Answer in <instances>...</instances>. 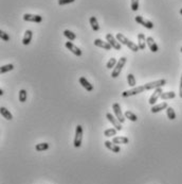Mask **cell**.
Masks as SVG:
<instances>
[{"instance_id":"1","label":"cell","mask_w":182,"mask_h":184,"mask_svg":"<svg viewBox=\"0 0 182 184\" xmlns=\"http://www.w3.org/2000/svg\"><path fill=\"white\" fill-rule=\"evenodd\" d=\"M117 40L120 42V44L122 45H125V46H127L129 49L133 50V51H139L140 48H139V46L136 44H135L133 42H131L130 40H128L127 37L125 36L124 34H122V33H117Z\"/></svg>"},{"instance_id":"2","label":"cell","mask_w":182,"mask_h":184,"mask_svg":"<svg viewBox=\"0 0 182 184\" xmlns=\"http://www.w3.org/2000/svg\"><path fill=\"white\" fill-rule=\"evenodd\" d=\"M126 62H127V59L125 58V56H122L121 59H120V61L117 63L116 67L113 68V70H112L111 73V77L112 78H118L120 76V73H121L122 69H123L124 65L126 64Z\"/></svg>"},{"instance_id":"3","label":"cell","mask_w":182,"mask_h":184,"mask_svg":"<svg viewBox=\"0 0 182 184\" xmlns=\"http://www.w3.org/2000/svg\"><path fill=\"white\" fill-rule=\"evenodd\" d=\"M82 140H83V126L78 125L75 128V136H74V142L73 145L75 148H80L82 145Z\"/></svg>"},{"instance_id":"4","label":"cell","mask_w":182,"mask_h":184,"mask_svg":"<svg viewBox=\"0 0 182 184\" xmlns=\"http://www.w3.org/2000/svg\"><path fill=\"white\" fill-rule=\"evenodd\" d=\"M145 90L144 86H136V87H131L130 90H125V92L122 93V97L124 98H127L130 96H135V95H138L140 93H143Z\"/></svg>"},{"instance_id":"5","label":"cell","mask_w":182,"mask_h":184,"mask_svg":"<svg viewBox=\"0 0 182 184\" xmlns=\"http://www.w3.org/2000/svg\"><path fill=\"white\" fill-rule=\"evenodd\" d=\"M165 84H166V80L161 79V80H157V81H152V82H149V83H146L144 87H145V90H154V88L156 90V88L163 87Z\"/></svg>"},{"instance_id":"6","label":"cell","mask_w":182,"mask_h":184,"mask_svg":"<svg viewBox=\"0 0 182 184\" xmlns=\"http://www.w3.org/2000/svg\"><path fill=\"white\" fill-rule=\"evenodd\" d=\"M112 110H113L114 114H116V117L119 119V121L121 123H123L124 121H125V115H124L123 113H122V110H121V107H120V104L118 102H116V103L112 104Z\"/></svg>"},{"instance_id":"7","label":"cell","mask_w":182,"mask_h":184,"mask_svg":"<svg viewBox=\"0 0 182 184\" xmlns=\"http://www.w3.org/2000/svg\"><path fill=\"white\" fill-rule=\"evenodd\" d=\"M135 20H136V23H140V25H142L143 27H145L146 29H149V30L154 29V23H152V21H150V20L144 19V18H143L142 16H140V15L136 16Z\"/></svg>"},{"instance_id":"8","label":"cell","mask_w":182,"mask_h":184,"mask_svg":"<svg viewBox=\"0 0 182 184\" xmlns=\"http://www.w3.org/2000/svg\"><path fill=\"white\" fill-rule=\"evenodd\" d=\"M106 118L108 119V121H110V123H111V125L113 126L118 131L122 130V128H123V127H122L121 123H120L119 119L117 118V117H114L111 113H107L106 114Z\"/></svg>"},{"instance_id":"9","label":"cell","mask_w":182,"mask_h":184,"mask_svg":"<svg viewBox=\"0 0 182 184\" xmlns=\"http://www.w3.org/2000/svg\"><path fill=\"white\" fill-rule=\"evenodd\" d=\"M106 40H107V42L112 46V48H114L116 50H121V44H120L119 40H117L112 34H110V33L106 34Z\"/></svg>"},{"instance_id":"10","label":"cell","mask_w":182,"mask_h":184,"mask_svg":"<svg viewBox=\"0 0 182 184\" xmlns=\"http://www.w3.org/2000/svg\"><path fill=\"white\" fill-rule=\"evenodd\" d=\"M65 46H66L67 49L70 50V51L72 52L73 54H75L76 56H82V54H83L82 50L78 48L77 46H75V45H74L72 42H67L66 44H65Z\"/></svg>"},{"instance_id":"11","label":"cell","mask_w":182,"mask_h":184,"mask_svg":"<svg viewBox=\"0 0 182 184\" xmlns=\"http://www.w3.org/2000/svg\"><path fill=\"white\" fill-rule=\"evenodd\" d=\"M23 20H25V21H30V23H42V16L26 13L25 15H23Z\"/></svg>"},{"instance_id":"12","label":"cell","mask_w":182,"mask_h":184,"mask_svg":"<svg viewBox=\"0 0 182 184\" xmlns=\"http://www.w3.org/2000/svg\"><path fill=\"white\" fill-rule=\"evenodd\" d=\"M162 88L161 87H159V88H156L155 90V92H154V94L150 96L149 98V104L150 106H155V103L158 101V99H159L160 97H161V95H162Z\"/></svg>"},{"instance_id":"13","label":"cell","mask_w":182,"mask_h":184,"mask_svg":"<svg viewBox=\"0 0 182 184\" xmlns=\"http://www.w3.org/2000/svg\"><path fill=\"white\" fill-rule=\"evenodd\" d=\"M105 147L107 148V149H109L111 152H114V153H119L120 151H121V148H120L119 145L114 144V143L110 142V140H106V142L104 143Z\"/></svg>"},{"instance_id":"14","label":"cell","mask_w":182,"mask_h":184,"mask_svg":"<svg viewBox=\"0 0 182 184\" xmlns=\"http://www.w3.org/2000/svg\"><path fill=\"white\" fill-rule=\"evenodd\" d=\"M146 44H147V46L149 47V49H150V51H152V52H158L159 47H158L157 43L155 42V40L152 39V36L146 37Z\"/></svg>"},{"instance_id":"15","label":"cell","mask_w":182,"mask_h":184,"mask_svg":"<svg viewBox=\"0 0 182 184\" xmlns=\"http://www.w3.org/2000/svg\"><path fill=\"white\" fill-rule=\"evenodd\" d=\"M78 81H80V84L82 85V86L85 88L87 92H92L93 90V85L91 84V83L85 77H81Z\"/></svg>"},{"instance_id":"16","label":"cell","mask_w":182,"mask_h":184,"mask_svg":"<svg viewBox=\"0 0 182 184\" xmlns=\"http://www.w3.org/2000/svg\"><path fill=\"white\" fill-rule=\"evenodd\" d=\"M167 107H168V104H167L166 102H162V103L155 104V106H152V109H150V112H152V114H154V113H159V112H161L162 110H166Z\"/></svg>"},{"instance_id":"17","label":"cell","mask_w":182,"mask_h":184,"mask_svg":"<svg viewBox=\"0 0 182 184\" xmlns=\"http://www.w3.org/2000/svg\"><path fill=\"white\" fill-rule=\"evenodd\" d=\"M94 45L97 47H100V48H103L105 50H111V48H112V46L108 42H103V40L100 39L94 40Z\"/></svg>"},{"instance_id":"18","label":"cell","mask_w":182,"mask_h":184,"mask_svg":"<svg viewBox=\"0 0 182 184\" xmlns=\"http://www.w3.org/2000/svg\"><path fill=\"white\" fill-rule=\"evenodd\" d=\"M138 46L140 50H144L146 46V37L143 33H139L138 34Z\"/></svg>"},{"instance_id":"19","label":"cell","mask_w":182,"mask_h":184,"mask_svg":"<svg viewBox=\"0 0 182 184\" xmlns=\"http://www.w3.org/2000/svg\"><path fill=\"white\" fill-rule=\"evenodd\" d=\"M129 140L128 137H126V136H114L113 138H112V143H114V144H128Z\"/></svg>"},{"instance_id":"20","label":"cell","mask_w":182,"mask_h":184,"mask_svg":"<svg viewBox=\"0 0 182 184\" xmlns=\"http://www.w3.org/2000/svg\"><path fill=\"white\" fill-rule=\"evenodd\" d=\"M32 37H33V32L31 30H27L25 33V36H23L22 39V44L23 45H29L31 43V40H32Z\"/></svg>"},{"instance_id":"21","label":"cell","mask_w":182,"mask_h":184,"mask_svg":"<svg viewBox=\"0 0 182 184\" xmlns=\"http://www.w3.org/2000/svg\"><path fill=\"white\" fill-rule=\"evenodd\" d=\"M0 113H1L2 117L6 118V120H12V119H13V115H12L11 112H10L6 107H1V109H0Z\"/></svg>"},{"instance_id":"22","label":"cell","mask_w":182,"mask_h":184,"mask_svg":"<svg viewBox=\"0 0 182 184\" xmlns=\"http://www.w3.org/2000/svg\"><path fill=\"white\" fill-rule=\"evenodd\" d=\"M89 23L91 25V28H92L93 31H95V32H97V31L100 30V26H99V23H97V19L95 16H91L90 19H89Z\"/></svg>"},{"instance_id":"23","label":"cell","mask_w":182,"mask_h":184,"mask_svg":"<svg viewBox=\"0 0 182 184\" xmlns=\"http://www.w3.org/2000/svg\"><path fill=\"white\" fill-rule=\"evenodd\" d=\"M124 115H125V118H127L128 120H130V121H136V120H138V116H136L133 112L128 111V110L125 112V114H124Z\"/></svg>"},{"instance_id":"24","label":"cell","mask_w":182,"mask_h":184,"mask_svg":"<svg viewBox=\"0 0 182 184\" xmlns=\"http://www.w3.org/2000/svg\"><path fill=\"white\" fill-rule=\"evenodd\" d=\"M50 148V145L48 144V143H40V144H37L35 146V149H36V151H46V150H48Z\"/></svg>"},{"instance_id":"25","label":"cell","mask_w":182,"mask_h":184,"mask_svg":"<svg viewBox=\"0 0 182 184\" xmlns=\"http://www.w3.org/2000/svg\"><path fill=\"white\" fill-rule=\"evenodd\" d=\"M175 97H176V94H175L174 92H165V93H162L160 98H161L162 100H168V99H174Z\"/></svg>"},{"instance_id":"26","label":"cell","mask_w":182,"mask_h":184,"mask_svg":"<svg viewBox=\"0 0 182 184\" xmlns=\"http://www.w3.org/2000/svg\"><path fill=\"white\" fill-rule=\"evenodd\" d=\"M127 82H128V85L130 87H136V81L135 76H133V73H128L127 75Z\"/></svg>"},{"instance_id":"27","label":"cell","mask_w":182,"mask_h":184,"mask_svg":"<svg viewBox=\"0 0 182 184\" xmlns=\"http://www.w3.org/2000/svg\"><path fill=\"white\" fill-rule=\"evenodd\" d=\"M64 35L69 40H76V34L74 32H72V31H70V30H65L64 31Z\"/></svg>"},{"instance_id":"28","label":"cell","mask_w":182,"mask_h":184,"mask_svg":"<svg viewBox=\"0 0 182 184\" xmlns=\"http://www.w3.org/2000/svg\"><path fill=\"white\" fill-rule=\"evenodd\" d=\"M27 97H28L27 90H19V94H18L19 101L23 103V102L27 101Z\"/></svg>"},{"instance_id":"29","label":"cell","mask_w":182,"mask_h":184,"mask_svg":"<svg viewBox=\"0 0 182 184\" xmlns=\"http://www.w3.org/2000/svg\"><path fill=\"white\" fill-rule=\"evenodd\" d=\"M117 129L116 128H109V129H106V130L104 131V135L106 136V137H111V136H114L117 134Z\"/></svg>"},{"instance_id":"30","label":"cell","mask_w":182,"mask_h":184,"mask_svg":"<svg viewBox=\"0 0 182 184\" xmlns=\"http://www.w3.org/2000/svg\"><path fill=\"white\" fill-rule=\"evenodd\" d=\"M166 115H167V117H168V119H171V120L176 119V113H175L173 107H168L166 109Z\"/></svg>"},{"instance_id":"31","label":"cell","mask_w":182,"mask_h":184,"mask_svg":"<svg viewBox=\"0 0 182 184\" xmlns=\"http://www.w3.org/2000/svg\"><path fill=\"white\" fill-rule=\"evenodd\" d=\"M14 69V65L13 64H6V65L1 66V69H0V73H6L8 71H11Z\"/></svg>"},{"instance_id":"32","label":"cell","mask_w":182,"mask_h":184,"mask_svg":"<svg viewBox=\"0 0 182 184\" xmlns=\"http://www.w3.org/2000/svg\"><path fill=\"white\" fill-rule=\"evenodd\" d=\"M117 60L114 59V58H111L109 60L108 62H107V64H106V67L108 68V69H111V68H114L116 67V65H117Z\"/></svg>"},{"instance_id":"33","label":"cell","mask_w":182,"mask_h":184,"mask_svg":"<svg viewBox=\"0 0 182 184\" xmlns=\"http://www.w3.org/2000/svg\"><path fill=\"white\" fill-rule=\"evenodd\" d=\"M131 10L133 12L139 10V0H131Z\"/></svg>"},{"instance_id":"34","label":"cell","mask_w":182,"mask_h":184,"mask_svg":"<svg viewBox=\"0 0 182 184\" xmlns=\"http://www.w3.org/2000/svg\"><path fill=\"white\" fill-rule=\"evenodd\" d=\"M0 37H1V40H3L4 42H9V40H10L9 34L4 32V31H0Z\"/></svg>"},{"instance_id":"35","label":"cell","mask_w":182,"mask_h":184,"mask_svg":"<svg viewBox=\"0 0 182 184\" xmlns=\"http://www.w3.org/2000/svg\"><path fill=\"white\" fill-rule=\"evenodd\" d=\"M75 0H58V4L59 6H65V4H69L72 3Z\"/></svg>"},{"instance_id":"36","label":"cell","mask_w":182,"mask_h":184,"mask_svg":"<svg viewBox=\"0 0 182 184\" xmlns=\"http://www.w3.org/2000/svg\"><path fill=\"white\" fill-rule=\"evenodd\" d=\"M179 96H180V98H182V75L180 79V85H179Z\"/></svg>"},{"instance_id":"37","label":"cell","mask_w":182,"mask_h":184,"mask_svg":"<svg viewBox=\"0 0 182 184\" xmlns=\"http://www.w3.org/2000/svg\"><path fill=\"white\" fill-rule=\"evenodd\" d=\"M4 94V93H3V90H0V96H2V95H3Z\"/></svg>"},{"instance_id":"38","label":"cell","mask_w":182,"mask_h":184,"mask_svg":"<svg viewBox=\"0 0 182 184\" xmlns=\"http://www.w3.org/2000/svg\"><path fill=\"white\" fill-rule=\"evenodd\" d=\"M180 14H181V15H182V9H181V10H180Z\"/></svg>"},{"instance_id":"39","label":"cell","mask_w":182,"mask_h":184,"mask_svg":"<svg viewBox=\"0 0 182 184\" xmlns=\"http://www.w3.org/2000/svg\"><path fill=\"white\" fill-rule=\"evenodd\" d=\"M180 51H181V52H182V47H181V49H180Z\"/></svg>"}]
</instances>
